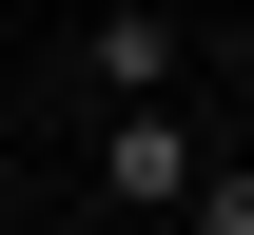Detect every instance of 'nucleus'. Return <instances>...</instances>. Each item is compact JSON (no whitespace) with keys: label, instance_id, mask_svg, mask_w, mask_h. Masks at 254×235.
I'll return each mask as SVG.
<instances>
[{"label":"nucleus","instance_id":"f257e3e1","mask_svg":"<svg viewBox=\"0 0 254 235\" xmlns=\"http://www.w3.org/2000/svg\"><path fill=\"white\" fill-rule=\"evenodd\" d=\"M118 196H195V137H176L157 98H118Z\"/></svg>","mask_w":254,"mask_h":235},{"label":"nucleus","instance_id":"f03ea898","mask_svg":"<svg viewBox=\"0 0 254 235\" xmlns=\"http://www.w3.org/2000/svg\"><path fill=\"white\" fill-rule=\"evenodd\" d=\"M98 78H118V98H157V78H176V20H157V0H118V20H98Z\"/></svg>","mask_w":254,"mask_h":235}]
</instances>
